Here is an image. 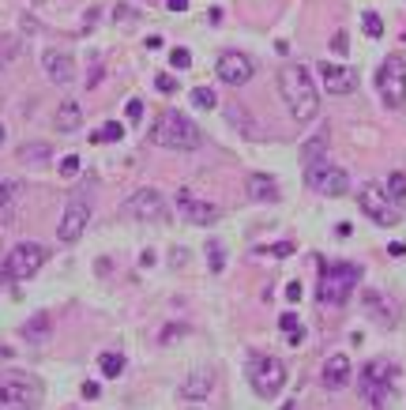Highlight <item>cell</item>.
Here are the masks:
<instances>
[{"mask_svg":"<svg viewBox=\"0 0 406 410\" xmlns=\"http://www.w3.org/2000/svg\"><path fill=\"white\" fill-rule=\"evenodd\" d=\"M279 90H282V102L290 105V117L294 121H312L320 113V90L312 83V75L305 64H282L279 72Z\"/></svg>","mask_w":406,"mask_h":410,"instance_id":"cell-1","label":"cell"},{"mask_svg":"<svg viewBox=\"0 0 406 410\" xmlns=\"http://www.w3.org/2000/svg\"><path fill=\"white\" fill-rule=\"evenodd\" d=\"M151 143L169 147V151H196V147H203V132H200V125H192L185 113L166 110V113L154 117V125H151Z\"/></svg>","mask_w":406,"mask_h":410,"instance_id":"cell-2","label":"cell"},{"mask_svg":"<svg viewBox=\"0 0 406 410\" xmlns=\"http://www.w3.org/2000/svg\"><path fill=\"white\" fill-rule=\"evenodd\" d=\"M46 260H49V248H46L42 241H19L11 253L4 256V263H0V283L11 286V283L31 279V275L42 268Z\"/></svg>","mask_w":406,"mask_h":410,"instance_id":"cell-3","label":"cell"},{"mask_svg":"<svg viewBox=\"0 0 406 410\" xmlns=\"http://www.w3.org/2000/svg\"><path fill=\"white\" fill-rule=\"evenodd\" d=\"M361 283V268L358 263H324L320 275V301L324 305H346V298L353 294V286Z\"/></svg>","mask_w":406,"mask_h":410,"instance_id":"cell-4","label":"cell"},{"mask_svg":"<svg viewBox=\"0 0 406 410\" xmlns=\"http://www.w3.org/2000/svg\"><path fill=\"white\" fill-rule=\"evenodd\" d=\"M42 403V384L27 373L0 377V410H34Z\"/></svg>","mask_w":406,"mask_h":410,"instance_id":"cell-5","label":"cell"},{"mask_svg":"<svg viewBox=\"0 0 406 410\" xmlns=\"http://www.w3.org/2000/svg\"><path fill=\"white\" fill-rule=\"evenodd\" d=\"M391 380H395V365H391L388 358H373L361 365V395L369 399V406H384L388 395H391Z\"/></svg>","mask_w":406,"mask_h":410,"instance_id":"cell-6","label":"cell"},{"mask_svg":"<svg viewBox=\"0 0 406 410\" xmlns=\"http://www.w3.org/2000/svg\"><path fill=\"white\" fill-rule=\"evenodd\" d=\"M376 87H380V98H384L388 110H399V105H406V61L399 57V53L380 64Z\"/></svg>","mask_w":406,"mask_h":410,"instance_id":"cell-7","label":"cell"},{"mask_svg":"<svg viewBox=\"0 0 406 410\" xmlns=\"http://www.w3.org/2000/svg\"><path fill=\"white\" fill-rule=\"evenodd\" d=\"M248 377H252V391L260 399H274V395L286 388V365L279 358H267V354H256Z\"/></svg>","mask_w":406,"mask_h":410,"instance_id":"cell-8","label":"cell"},{"mask_svg":"<svg viewBox=\"0 0 406 410\" xmlns=\"http://www.w3.org/2000/svg\"><path fill=\"white\" fill-rule=\"evenodd\" d=\"M305 184L320 196H343L350 189V177H346V169L331 166L327 158H316V162L305 166Z\"/></svg>","mask_w":406,"mask_h":410,"instance_id":"cell-9","label":"cell"},{"mask_svg":"<svg viewBox=\"0 0 406 410\" xmlns=\"http://www.w3.org/2000/svg\"><path fill=\"white\" fill-rule=\"evenodd\" d=\"M358 204H361V215H369L376 226H395V222L402 219V215H399V207L388 200L384 184H361Z\"/></svg>","mask_w":406,"mask_h":410,"instance_id":"cell-10","label":"cell"},{"mask_svg":"<svg viewBox=\"0 0 406 410\" xmlns=\"http://www.w3.org/2000/svg\"><path fill=\"white\" fill-rule=\"evenodd\" d=\"M87 222H90V200H87V192H72V200H68V207H64V215H60L57 237H60L64 245H75L83 237Z\"/></svg>","mask_w":406,"mask_h":410,"instance_id":"cell-11","label":"cell"},{"mask_svg":"<svg viewBox=\"0 0 406 410\" xmlns=\"http://www.w3.org/2000/svg\"><path fill=\"white\" fill-rule=\"evenodd\" d=\"M124 215H132L139 222H166V200L154 189H139L124 200Z\"/></svg>","mask_w":406,"mask_h":410,"instance_id":"cell-12","label":"cell"},{"mask_svg":"<svg viewBox=\"0 0 406 410\" xmlns=\"http://www.w3.org/2000/svg\"><path fill=\"white\" fill-rule=\"evenodd\" d=\"M177 211H181V219L192 222V226H211V222H218V207L200 200V196L188 192V189L177 192Z\"/></svg>","mask_w":406,"mask_h":410,"instance_id":"cell-13","label":"cell"},{"mask_svg":"<svg viewBox=\"0 0 406 410\" xmlns=\"http://www.w3.org/2000/svg\"><path fill=\"white\" fill-rule=\"evenodd\" d=\"M215 68H218V79H222V83H230V87H245L248 79H252V72H256L252 61H248L245 53H237V49L222 53Z\"/></svg>","mask_w":406,"mask_h":410,"instance_id":"cell-14","label":"cell"},{"mask_svg":"<svg viewBox=\"0 0 406 410\" xmlns=\"http://www.w3.org/2000/svg\"><path fill=\"white\" fill-rule=\"evenodd\" d=\"M320 79H324V90L327 95H353L358 90V72L346 68V64H320Z\"/></svg>","mask_w":406,"mask_h":410,"instance_id":"cell-15","label":"cell"},{"mask_svg":"<svg viewBox=\"0 0 406 410\" xmlns=\"http://www.w3.org/2000/svg\"><path fill=\"white\" fill-rule=\"evenodd\" d=\"M42 64H46V75L53 79L57 87H68L75 79V61H72V53H64V49H46Z\"/></svg>","mask_w":406,"mask_h":410,"instance_id":"cell-16","label":"cell"},{"mask_svg":"<svg viewBox=\"0 0 406 410\" xmlns=\"http://www.w3.org/2000/svg\"><path fill=\"white\" fill-rule=\"evenodd\" d=\"M320 380H324V388H327V391H343L350 380H353V365H350L346 354H331V358L324 362Z\"/></svg>","mask_w":406,"mask_h":410,"instance_id":"cell-17","label":"cell"},{"mask_svg":"<svg viewBox=\"0 0 406 410\" xmlns=\"http://www.w3.org/2000/svg\"><path fill=\"white\" fill-rule=\"evenodd\" d=\"M248 196H252L256 204H274L279 200V184H274V177H267V174H252L248 177Z\"/></svg>","mask_w":406,"mask_h":410,"instance_id":"cell-18","label":"cell"},{"mask_svg":"<svg viewBox=\"0 0 406 410\" xmlns=\"http://www.w3.org/2000/svg\"><path fill=\"white\" fill-rule=\"evenodd\" d=\"M19 192H23L19 181H0V226H4V222H11V215H16Z\"/></svg>","mask_w":406,"mask_h":410,"instance_id":"cell-19","label":"cell"},{"mask_svg":"<svg viewBox=\"0 0 406 410\" xmlns=\"http://www.w3.org/2000/svg\"><path fill=\"white\" fill-rule=\"evenodd\" d=\"M215 388V380L207 377V373H192L185 384H181V399H207Z\"/></svg>","mask_w":406,"mask_h":410,"instance_id":"cell-20","label":"cell"},{"mask_svg":"<svg viewBox=\"0 0 406 410\" xmlns=\"http://www.w3.org/2000/svg\"><path fill=\"white\" fill-rule=\"evenodd\" d=\"M327 143H331V132H327V128H320L312 140H305V143H301V162L309 166V162H316V158H324Z\"/></svg>","mask_w":406,"mask_h":410,"instance_id":"cell-21","label":"cell"},{"mask_svg":"<svg viewBox=\"0 0 406 410\" xmlns=\"http://www.w3.org/2000/svg\"><path fill=\"white\" fill-rule=\"evenodd\" d=\"M83 125V110H80V102H60V110H57V128L60 132H75Z\"/></svg>","mask_w":406,"mask_h":410,"instance_id":"cell-22","label":"cell"},{"mask_svg":"<svg viewBox=\"0 0 406 410\" xmlns=\"http://www.w3.org/2000/svg\"><path fill=\"white\" fill-rule=\"evenodd\" d=\"M49 332H53V320H49V312H38L34 320L23 327V335H27L31 342H46L49 339Z\"/></svg>","mask_w":406,"mask_h":410,"instance_id":"cell-23","label":"cell"},{"mask_svg":"<svg viewBox=\"0 0 406 410\" xmlns=\"http://www.w3.org/2000/svg\"><path fill=\"white\" fill-rule=\"evenodd\" d=\"M384 192H388V200L395 204V207H406V174H391L388 177V184H384Z\"/></svg>","mask_w":406,"mask_h":410,"instance_id":"cell-24","label":"cell"},{"mask_svg":"<svg viewBox=\"0 0 406 410\" xmlns=\"http://www.w3.org/2000/svg\"><path fill=\"white\" fill-rule=\"evenodd\" d=\"M49 154H53V151H49L46 143H23V147H19L23 162H49Z\"/></svg>","mask_w":406,"mask_h":410,"instance_id":"cell-25","label":"cell"},{"mask_svg":"<svg viewBox=\"0 0 406 410\" xmlns=\"http://www.w3.org/2000/svg\"><path fill=\"white\" fill-rule=\"evenodd\" d=\"M124 136V125H117V121H109L106 128H98V132H90V143H117Z\"/></svg>","mask_w":406,"mask_h":410,"instance_id":"cell-26","label":"cell"},{"mask_svg":"<svg viewBox=\"0 0 406 410\" xmlns=\"http://www.w3.org/2000/svg\"><path fill=\"white\" fill-rule=\"evenodd\" d=\"M98 365H102V373H106V377H121L124 373V358H121V354H113V350L102 354Z\"/></svg>","mask_w":406,"mask_h":410,"instance_id":"cell-27","label":"cell"},{"mask_svg":"<svg viewBox=\"0 0 406 410\" xmlns=\"http://www.w3.org/2000/svg\"><path fill=\"white\" fill-rule=\"evenodd\" d=\"M207 268H211V275H218L222 268H226V248H222V241L207 245Z\"/></svg>","mask_w":406,"mask_h":410,"instance_id":"cell-28","label":"cell"},{"mask_svg":"<svg viewBox=\"0 0 406 410\" xmlns=\"http://www.w3.org/2000/svg\"><path fill=\"white\" fill-rule=\"evenodd\" d=\"M192 105H196V110H215L218 95H215L211 87H196V90H192Z\"/></svg>","mask_w":406,"mask_h":410,"instance_id":"cell-29","label":"cell"},{"mask_svg":"<svg viewBox=\"0 0 406 410\" xmlns=\"http://www.w3.org/2000/svg\"><path fill=\"white\" fill-rule=\"evenodd\" d=\"M16 53H19V42H16V38H11V34H0V68L16 61Z\"/></svg>","mask_w":406,"mask_h":410,"instance_id":"cell-30","label":"cell"},{"mask_svg":"<svg viewBox=\"0 0 406 410\" xmlns=\"http://www.w3.org/2000/svg\"><path fill=\"white\" fill-rule=\"evenodd\" d=\"M361 23H365V34H369V38H380V34H384V23H380L376 11H365Z\"/></svg>","mask_w":406,"mask_h":410,"instance_id":"cell-31","label":"cell"},{"mask_svg":"<svg viewBox=\"0 0 406 410\" xmlns=\"http://www.w3.org/2000/svg\"><path fill=\"white\" fill-rule=\"evenodd\" d=\"M80 174V154H64L60 158V177H75Z\"/></svg>","mask_w":406,"mask_h":410,"instance_id":"cell-32","label":"cell"},{"mask_svg":"<svg viewBox=\"0 0 406 410\" xmlns=\"http://www.w3.org/2000/svg\"><path fill=\"white\" fill-rule=\"evenodd\" d=\"M169 64H173L177 72H185L188 64H192V53L188 49H173V53H169Z\"/></svg>","mask_w":406,"mask_h":410,"instance_id":"cell-33","label":"cell"},{"mask_svg":"<svg viewBox=\"0 0 406 410\" xmlns=\"http://www.w3.org/2000/svg\"><path fill=\"white\" fill-rule=\"evenodd\" d=\"M154 87H159V90H162V95H173V90H177V79L162 72V75H154Z\"/></svg>","mask_w":406,"mask_h":410,"instance_id":"cell-34","label":"cell"},{"mask_svg":"<svg viewBox=\"0 0 406 410\" xmlns=\"http://www.w3.org/2000/svg\"><path fill=\"white\" fill-rule=\"evenodd\" d=\"M279 324H282V332H286V335H297V332H301L294 312H282V316H279Z\"/></svg>","mask_w":406,"mask_h":410,"instance_id":"cell-35","label":"cell"},{"mask_svg":"<svg viewBox=\"0 0 406 410\" xmlns=\"http://www.w3.org/2000/svg\"><path fill=\"white\" fill-rule=\"evenodd\" d=\"M331 49H335V53H338V57H343V53H346V49H350V38H346V31H338V34H335V38H331Z\"/></svg>","mask_w":406,"mask_h":410,"instance_id":"cell-36","label":"cell"},{"mask_svg":"<svg viewBox=\"0 0 406 410\" xmlns=\"http://www.w3.org/2000/svg\"><path fill=\"white\" fill-rule=\"evenodd\" d=\"M267 253H271V256H294V245H290V241H279V245H271Z\"/></svg>","mask_w":406,"mask_h":410,"instance_id":"cell-37","label":"cell"},{"mask_svg":"<svg viewBox=\"0 0 406 410\" xmlns=\"http://www.w3.org/2000/svg\"><path fill=\"white\" fill-rule=\"evenodd\" d=\"M139 117H143V102H139V98H132V102H128V121L136 125Z\"/></svg>","mask_w":406,"mask_h":410,"instance_id":"cell-38","label":"cell"},{"mask_svg":"<svg viewBox=\"0 0 406 410\" xmlns=\"http://www.w3.org/2000/svg\"><path fill=\"white\" fill-rule=\"evenodd\" d=\"M83 395H87V399H98V395H102V388L95 384V380H87V384H83Z\"/></svg>","mask_w":406,"mask_h":410,"instance_id":"cell-39","label":"cell"},{"mask_svg":"<svg viewBox=\"0 0 406 410\" xmlns=\"http://www.w3.org/2000/svg\"><path fill=\"white\" fill-rule=\"evenodd\" d=\"M286 298H290V301H301V283H290V286H286Z\"/></svg>","mask_w":406,"mask_h":410,"instance_id":"cell-40","label":"cell"},{"mask_svg":"<svg viewBox=\"0 0 406 410\" xmlns=\"http://www.w3.org/2000/svg\"><path fill=\"white\" fill-rule=\"evenodd\" d=\"M166 8H169V11H185L188 0H166Z\"/></svg>","mask_w":406,"mask_h":410,"instance_id":"cell-41","label":"cell"},{"mask_svg":"<svg viewBox=\"0 0 406 410\" xmlns=\"http://www.w3.org/2000/svg\"><path fill=\"white\" fill-rule=\"evenodd\" d=\"M162 46H166L162 34H151V38H147V49H162Z\"/></svg>","mask_w":406,"mask_h":410,"instance_id":"cell-42","label":"cell"},{"mask_svg":"<svg viewBox=\"0 0 406 410\" xmlns=\"http://www.w3.org/2000/svg\"><path fill=\"white\" fill-rule=\"evenodd\" d=\"M98 83H102V68H95V72L87 75V87H98Z\"/></svg>","mask_w":406,"mask_h":410,"instance_id":"cell-43","label":"cell"},{"mask_svg":"<svg viewBox=\"0 0 406 410\" xmlns=\"http://www.w3.org/2000/svg\"><path fill=\"white\" fill-rule=\"evenodd\" d=\"M121 19H136V11L132 8H117V23H121Z\"/></svg>","mask_w":406,"mask_h":410,"instance_id":"cell-44","label":"cell"},{"mask_svg":"<svg viewBox=\"0 0 406 410\" xmlns=\"http://www.w3.org/2000/svg\"><path fill=\"white\" fill-rule=\"evenodd\" d=\"M388 253H391V256H406V245H402V241H395V245L388 248Z\"/></svg>","mask_w":406,"mask_h":410,"instance_id":"cell-45","label":"cell"},{"mask_svg":"<svg viewBox=\"0 0 406 410\" xmlns=\"http://www.w3.org/2000/svg\"><path fill=\"white\" fill-rule=\"evenodd\" d=\"M282 410H297V403L290 399V403H282Z\"/></svg>","mask_w":406,"mask_h":410,"instance_id":"cell-46","label":"cell"},{"mask_svg":"<svg viewBox=\"0 0 406 410\" xmlns=\"http://www.w3.org/2000/svg\"><path fill=\"white\" fill-rule=\"evenodd\" d=\"M0 143H4V125H0Z\"/></svg>","mask_w":406,"mask_h":410,"instance_id":"cell-47","label":"cell"}]
</instances>
